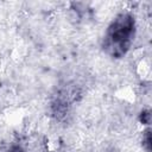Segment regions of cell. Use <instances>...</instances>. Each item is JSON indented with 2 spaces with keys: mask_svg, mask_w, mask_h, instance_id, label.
Returning <instances> with one entry per match:
<instances>
[{
  "mask_svg": "<svg viewBox=\"0 0 152 152\" xmlns=\"http://www.w3.org/2000/svg\"><path fill=\"white\" fill-rule=\"evenodd\" d=\"M134 31V18L128 13L119 14L108 26L104 34L103 48L107 53L113 57L124 56L131 46Z\"/></svg>",
  "mask_w": 152,
  "mask_h": 152,
  "instance_id": "cell-1",
  "label": "cell"
}]
</instances>
